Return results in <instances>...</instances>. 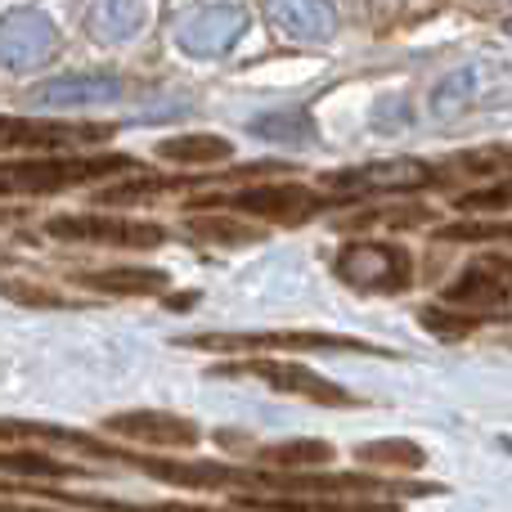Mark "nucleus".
Instances as JSON below:
<instances>
[{"mask_svg": "<svg viewBox=\"0 0 512 512\" xmlns=\"http://www.w3.org/2000/svg\"><path fill=\"white\" fill-rule=\"evenodd\" d=\"M135 158L122 153H104V158H32V162H0V198L18 194H59L72 185H90V180L131 171Z\"/></svg>", "mask_w": 512, "mask_h": 512, "instance_id": "nucleus-1", "label": "nucleus"}, {"mask_svg": "<svg viewBox=\"0 0 512 512\" xmlns=\"http://www.w3.org/2000/svg\"><path fill=\"white\" fill-rule=\"evenodd\" d=\"M45 234L63 243H95V248H158L167 239L162 225L149 221H122V216H95V212H68V216H50Z\"/></svg>", "mask_w": 512, "mask_h": 512, "instance_id": "nucleus-2", "label": "nucleus"}, {"mask_svg": "<svg viewBox=\"0 0 512 512\" xmlns=\"http://www.w3.org/2000/svg\"><path fill=\"white\" fill-rule=\"evenodd\" d=\"M337 274L364 292H400L414 279V261L396 243H346L337 252Z\"/></svg>", "mask_w": 512, "mask_h": 512, "instance_id": "nucleus-3", "label": "nucleus"}, {"mask_svg": "<svg viewBox=\"0 0 512 512\" xmlns=\"http://www.w3.org/2000/svg\"><path fill=\"white\" fill-rule=\"evenodd\" d=\"M243 27H248V14H243L239 5H207V9H194V14L180 18L176 41H180V50L194 54V59H221L243 36Z\"/></svg>", "mask_w": 512, "mask_h": 512, "instance_id": "nucleus-4", "label": "nucleus"}, {"mask_svg": "<svg viewBox=\"0 0 512 512\" xmlns=\"http://www.w3.org/2000/svg\"><path fill=\"white\" fill-rule=\"evenodd\" d=\"M54 50H59V32H54L50 18L32 14V9H18V14L0 18V63H5V68L32 72V68H41Z\"/></svg>", "mask_w": 512, "mask_h": 512, "instance_id": "nucleus-5", "label": "nucleus"}, {"mask_svg": "<svg viewBox=\"0 0 512 512\" xmlns=\"http://www.w3.org/2000/svg\"><path fill=\"white\" fill-rule=\"evenodd\" d=\"M108 432L126 436V441L153 445V450H194L198 445V427L180 414H158V409H131V414H113Z\"/></svg>", "mask_w": 512, "mask_h": 512, "instance_id": "nucleus-6", "label": "nucleus"}, {"mask_svg": "<svg viewBox=\"0 0 512 512\" xmlns=\"http://www.w3.org/2000/svg\"><path fill=\"white\" fill-rule=\"evenodd\" d=\"M221 378H230V373H256V378H265L274 391H288V396H306L315 400V405H355L351 391L333 387L328 378H319V373L301 369V364H283V360H252V364H234V369H216Z\"/></svg>", "mask_w": 512, "mask_h": 512, "instance_id": "nucleus-7", "label": "nucleus"}, {"mask_svg": "<svg viewBox=\"0 0 512 512\" xmlns=\"http://www.w3.org/2000/svg\"><path fill=\"white\" fill-rule=\"evenodd\" d=\"M333 189L346 194H400V189H423L432 185V171L414 158H396V162H364L355 171H333L328 176Z\"/></svg>", "mask_w": 512, "mask_h": 512, "instance_id": "nucleus-8", "label": "nucleus"}, {"mask_svg": "<svg viewBox=\"0 0 512 512\" xmlns=\"http://www.w3.org/2000/svg\"><path fill=\"white\" fill-rule=\"evenodd\" d=\"M230 212H252L265 216V221H279V225H297L306 216H315L324 207V198L310 194L301 185H265V189H243V194L225 198Z\"/></svg>", "mask_w": 512, "mask_h": 512, "instance_id": "nucleus-9", "label": "nucleus"}, {"mask_svg": "<svg viewBox=\"0 0 512 512\" xmlns=\"http://www.w3.org/2000/svg\"><path fill=\"white\" fill-rule=\"evenodd\" d=\"M108 126H63V122H27L0 117V149H63V144L104 140Z\"/></svg>", "mask_w": 512, "mask_h": 512, "instance_id": "nucleus-10", "label": "nucleus"}, {"mask_svg": "<svg viewBox=\"0 0 512 512\" xmlns=\"http://www.w3.org/2000/svg\"><path fill=\"white\" fill-rule=\"evenodd\" d=\"M122 95V81L104 77V72H81V77H54L45 86H36L32 104L36 108H90V104H113Z\"/></svg>", "mask_w": 512, "mask_h": 512, "instance_id": "nucleus-11", "label": "nucleus"}, {"mask_svg": "<svg viewBox=\"0 0 512 512\" xmlns=\"http://www.w3.org/2000/svg\"><path fill=\"white\" fill-rule=\"evenodd\" d=\"M445 301H450L454 310H463V315H472L477 324H481V319H490V315H495V319L508 315V288L481 261L468 265V270H463V279L450 283Z\"/></svg>", "mask_w": 512, "mask_h": 512, "instance_id": "nucleus-12", "label": "nucleus"}, {"mask_svg": "<svg viewBox=\"0 0 512 512\" xmlns=\"http://www.w3.org/2000/svg\"><path fill=\"white\" fill-rule=\"evenodd\" d=\"M274 27L292 41H328L337 32V9L333 0H265Z\"/></svg>", "mask_w": 512, "mask_h": 512, "instance_id": "nucleus-13", "label": "nucleus"}, {"mask_svg": "<svg viewBox=\"0 0 512 512\" xmlns=\"http://www.w3.org/2000/svg\"><path fill=\"white\" fill-rule=\"evenodd\" d=\"M189 346H207V351H221V346H234V351H279V346H324V351H364L360 342L351 337H324V333H243V337H221V333H207L194 337Z\"/></svg>", "mask_w": 512, "mask_h": 512, "instance_id": "nucleus-14", "label": "nucleus"}, {"mask_svg": "<svg viewBox=\"0 0 512 512\" xmlns=\"http://www.w3.org/2000/svg\"><path fill=\"white\" fill-rule=\"evenodd\" d=\"M140 468L158 481H171V486H252V472H234L221 468V463H171V459H140Z\"/></svg>", "mask_w": 512, "mask_h": 512, "instance_id": "nucleus-15", "label": "nucleus"}, {"mask_svg": "<svg viewBox=\"0 0 512 512\" xmlns=\"http://www.w3.org/2000/svg\"><path fill=\"white\" fill-rule=\"evenodd\" d=\"M149 23V0H90V32L117 45Z\"/></svg>", "mask_w": 512, "mask_h": 512, "instance_id": "nucleus-16", "label": "nucleus"}, {"mask_svg": "<svg viewBox=\"0 0 512 512\" xmlns=\"http://www.w3.org/2000/svg\"><path fill=\"white\" fill-rule=\"evenodd\" d=\"M77 283H86V288H95V292H117V297H149V292L167 288V274L140 270V265H113V270L77 274Z\"/></svg>", "mask_w": 512, "mask_h": 512, "instance_id": "nucleus-17", "label": "nucleus"}, {"mask_svg": "<svg viewBox=\"0 0 512 512\" xmlns=\"http://www.w3.org/2000/svg\"><path fill=\"white\" fill-rule=\"evenodd\" d=\"M162 162H180V167H203V162H225L230 158V140L221 135H176V140L158 144Z\"/></svg>", "mask_w": 512, "mask_h": 512, "instance_id": "nucleus-18", "label": "nucleus"}, {"mask_svg": "<svg viewBox=\"0 0 512 512\" xmlns=\"http://www.w3.org/2000/svg\"><path fill=\"white\" fill-rule=\"evenodd\" d=\"M481 77H486V68L481 63H472V68H459L454 77H445L441 81V90L432 95V108L441 117H450V113H463L468 104H477L486 90H481Z\"/></svg>", "mask_w": 512, "mask_h": 512, "instance_id": "nucleus-19", "label": "nucleus"}, {"mask_svg": "<svg viewBox=\"0 0 512 512\" xmlns=\"http://www.w3.org/2000/svg\"><path fill=\"white\" fill-rule=\"evenodd\" d=\"M328 459H333V445L328 441H288V445H270V450H261L265 468H283V472L324 468Z\"/></svg>", "mask_w": 512, "mask_h": 512, "instance_id": "nucleus-20", "label": "nucleus"}, {"mask_svg": "<svg viewBox=\"0 0 512 512\" xmlns=\"http://www.w3.org/2000/svg\"><path fill=\"white\" fill-rule=\"evenodd\" d=\"M360 463H373V468H423V450L414 441H369L360 445Z\"/></svg>", "mask_w": 512, "mask_h": 512, "instance_id": "nucleus-21", "label": "nucleus"}, {"mask_svg": "<svg viewBox=\"0 0 512 512\" xmlns=\"http://www.w3.org/2000/svg\"><path fill=\"white\" fill-rule=\"evenodd\" d=\"M194 234L207 243H225V248H239V243H256L261 239V230H252V225L243 221H230V216H194Z\"/></svg>", "mask_w": 512, "mask_h": 512, "instance_id": "nucleus-22", "label": "nucleus"}, {"mask_svg": "<svg viewBox=\"0 0 512 512\" xmlns=\"http://www.w3.org/2000/svg\"><path fill=\"white\" fill-rule=\"evenodd\" d=\"M252 131L261 135V140L301 144V140H310V117L306 113H265L252 122Z\"/></svg>", "mask_w": 512, "mask_h": 512, "instance_id": "nucleus-23", "label": "nucleus"}, {"mask_svg": "<svg viewBox=\"0 0 512 512\" xmlns=\"http://www.w3.org/2000/svg\"><path fill=\"white\" fill-rule=\"evenodd\" d=\"M432 221V212L427 207H387V212H364L351 221V230H378V225H387V230H405V225H423Z\"/></svg>", "mask_w": 512, "mask_h": 512, "instance_id": "nucleus-24", "label": "nucleus"}, {"mask_svg": "<svg viewBox=\"0 0 512 512\" xmlns=\"http://www.w3.org/2000/svg\"><path fill=\"white\" fill-rule=\"evenodd\" d=\"M418 319H423V328H432V333L450 337V342H454V337H468L472 328H477V319L463 315V310H454V306H427Z\"/></svg>", "mask_w": 512, "mask_h": 512, "instance_id": "nucleus-25", "label": "nucleus"}, {"mask_svg": "<svg viewBox=\"0 0 512 512\" xmlns=\"http://www.w3.org/2000/svg\"><path fill=\"white\" fill-rule=\"evenodd\" d=\"M463 212H504V207H512V180H504V185H490V189H477V194L459 198Z\"/></svg>", "mask_w": 512, "mask_h": 512, "instance_id": "nucleus-26", "label": "nucleus"}, {"mask_svg": "<svg viewBox=\"0 0 512 512\" xmlns=\"http://www.w3.org/2000/svg\"><path fill=\"white\" fill-rule=\"evenodd\" d=\"M0 292H5L9 301H23V306H63L59 292L41 288V283H18V279H5V283H0Z\"/></svg>", "mask_w": 512, "mask_h": 512, "instance_id": "nucleus-27", "label": "nucleus"}, {"mask_svg": "<svg viewBox=\"0 0 512 512\" xmlns=\"http://www.w3.org/2000/svg\"><path fill=\"white\" fill-rule=\"evenodd\" d=\"M14 436H59L50 427H27V423H0V441H14Z\"/></svg>", "mask_w": 512, "mask_h": 512, "instance_id": "nucleus-28", "label": "nucleus"}, {"mask_svg": "<svg viewBox=\"0 0 512 512\" xmlns=\"http://www.w3.org/2000/svg\"><path fill=\"white\" fill-rule=\"evenodd\" d=\"M481 265H486V270L495 274L504 288H512V256H490V261H481Z\"/></svg>", "mask_w": 512, "mask_h": 512, "instance_id": "nucleus-29", "label": "nucleus"}, {"mask_svg": "<svg viewBox=\"0 0 512 512\" xmlns=\"http://www.w3.org/2000/svg\"><path fill=\"white\" fill-rule=\"evenodd\" d=\"M400 113H405V104H400V99H391L387 108H378V126H387V131H391V122H400Z\"/></svg>", "mask_w": 512, "mask_h": 512, "instance_id": "nucleus-30", "label": "nucleus"}, {"mask_svg": "<svg viewBox=\"0 0 512 512\" xmlns=\"http://www.w3.org/2000/svg\"><path fill=\"white\" fill-rule=\"evenodd\" d=\"M9 216H14V212H0V221H9Z\"/></svg>", "mask_w": 512, "mask_h": 512, "instance_id": "nucleus-31", "label": "nucleus"}, {"mask_svg": "<svg viewBox=\"0 0 512 512\" xmlns=\"http://www.w3.org/2000/svg\"><path fill=\"white\" fill-rule=\"evenodd\" d=\"M504 27H508V32H512V18H508V23H504Z\"/></svg>", "mask_w": 512, "mask_h": 512, "instance_id": "nucleus-32", "label": "nucleus"}]
</instances>
